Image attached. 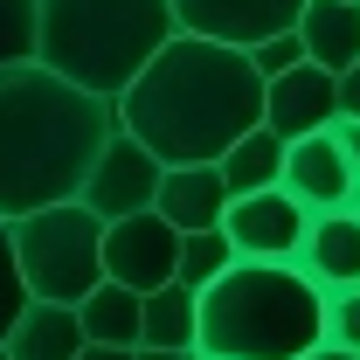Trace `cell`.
I'll return each mask as SVG.
<instances>
[{"label":"cell","mask_w":360,"mask_h":360,"mask_svg":"<svg viewBox=\"0 0 360 360\" xmlns=\"http://www.w3.org/2000/svg\"><path fill=\"white\" fill-rule=\"evenodd\" d=\"M111 111L118 132H132L160 167H215L243 132L264 125V77L243 49L174 35Z\"/></svg>","instance_id":"cell-1"},{"label":"cell","mask_w":360,"mask_h":360,"mask_svg":"<svg viewBox=\"0 0 360 360\" xmlns=\"http://www.w3.org/2000/svg\"><path fill=\"white\" fill-rule=\"evenodd\" d=\"M111 132L118 111L104 97L49 77L42 63H7L0 70V222L77 201Z\"/></svg>","instance_id":"cell-2"},{"label":"cell","mask_w":360,"mask_h":360,"mask_svg":"<svg viewBox=\"0 0 360 360\" xmlns=\"http://www.w3.org/2000/svg\"><path fill=\"white\" fill-rule=\"evenodd\" d=\"M326 340V298L291 264H229L194 291L201 360H298Z\"/></svg>","instance_id":"cell-3"},{"label":"cell","mask_w":360,"mask_h":360,"mask_svg":"<svg viewBox=\"0 0 360 360\" xmlns=\"http://www.w3.org/2000/svg\"><path fill=\"white\" fill-rule=\"evenodd\" d=\"M167 42H174L167 0H35V63L104 104H118Z\"/></svg>","instance_id":"cell-4"},{"label":"cell","mask_w":360,"mask_h":360,"mask_svg":"<svg viewBox=\"0 0 360 360\" xmlns=\"http://www.w3.org/2000/svg\"><path fill=\"white\" fill-rule=\"evenodd\" d=\"M7 243H14L21 291L42 305H77L90 284H104V222L84 201H56L7 222Z\"/></svg>","instance_id":"cell-5"},{"label":"cell","mask_w":360,"mask_h":360,"mask_svg":"<svg viewBox=\"0 0 360 360\" xmlns=\"http://www.w3.org/2000/svg\"><path fill=\"white\" fill-rule=\"evenodd\" d=\"M160 160L139 146L132 132H111L104 139V153L90 160L84 187H77V201H84L97 222H125V215H146L153 208V194H160Z\"/></svg>","instance_id":"cell-6"},{"label":"cell","mask_w":360,"mask_h":360,"mask_svg":"<svg viewBox=\"0 0 360 360\" xmlns=\"http://www.w3.org/2000/svg\"><path fill=\"white\" fill-rule=\"evenodd\" d=\"M305 208L284 194V187H264V194H243L222 208V243L236 264H291L298 243H305Z\"/></svg>","instance_id":"cell-7"},{"label":"cell","mask_w":360,"mask_h":360,"mask_svg":"<svg viewBox=\"0 0 360 360\" xmlns=\"http://www.w3.org/2000/svg\"><path fill=\"white\" fill-rule=\"evenodd\" d=\"M167 7H174V35H201L243 56L270 35H291L305 14V0H167Z\"/></svg>","instance_id":"cell-8"},{"label":"cell","mask_w":360,"mask_h":360,"mask_svg":"<svg viewBox=\"0 0 360 360\" xmlns=\"http://www.w3.org/2000/svg\"><path fill=\"white\" fill-rule=\"evenodd\" d=\"M174 257H180V229H167L153 208L125 215V222H104V284H125V291H160L174 284Z\"/></svg>","instance_id":"cell-9"},{"label":"cell","mask_w":360,"mask_h":360,"mask_svg":"<svg viewBox=\"0 0 360 360\" xmlns=\"http://www.w3.org/2000/svg\"><path fill=\"white\" fill-rule=\"evenodd\" d=\"M333 118H340V84L312 70V63H298V70H284V77H270L264 84V132L270 139H312V132H333Z\"/></svg>","instance_id":"cell-10"},{"label":"cell","mask_w":360,"mask_h":360,"mask_svg":"<svg viewBox=\"0 0 360 360\" xmlns=\"http://www.w3.org/2000/svg\"><path fill=\"white\" fill-rule=\"evenodd\" d=\"M277 187H284L305 215H340L347 194H354V167L340 160L333 132H312V139H291V146H284V174H277Z\"/></svg>","instance_id":"cell-11"},{"label":"cell","mask_w":360,"mask_h":360,"mask_svg":"<svg viewBox=\"0 0 360 360\" xmlns=\"http://www.w3.org/2000/svg\"><path fill=\"white\" fill-rule=\"evenodd\" d=\"M291 270H298L305 284H319V298L360 284V222L347 215V208H340V215H312L298 257H291Z\"/></svg>","instance_id":"cell-12"},{"label":"cell","mask_w":360,"mask_h":360,"mask_svg":"<svg viewBox=\"0 0 360 360\" xmlns=\"http://www.w3.org/2000/svg\"><path fill=\"white\" fill-rule=\"evenodd\" d=\"M291 35H298L312 70H326V77L354 70L360 63V0H305V14H298Z\"/></svg>","instance_id":"cell-13"},{"label":"cell","mask_w":360,"mask_h":360,"mask_svg":"<svg viewBox=\"0 0 360 360\" xmlns=\"http://www.w3.org/2000/svg\"><path fill=\"white\" fill-rule=\"evenodd\" d=\"M222 208H229V187L215 167H167L160 174V194H153V215L180 236L194 229H222Z\"/></svg>","instance_id":"cell-14"},{"label":"cell","mask_w":360,"mask_h":360,"mask_svg":"<svg viewBox=\"0 0 360 360\" xmlns=\"http://www.w3.org/2000/svg\"><path fill=\"white\" fill-rule=\"evenodd\" d=\"M0 347H7V360H77V354H84L77 305H42V298H28Z\"/></svg>","instance_id":"cell-15"},{"label":"cell","mask_w":360,"mask_h":360,"mask_svg":"<svg viewBox=\"0 0 360 360\" xmlns=\"http://www.w3.org/2000/svg\"><path fill=\"white\" fill-rule=\"evenodd\" d=\"M77 326H84V347H132L139 354V291L90 284L77 298Z\"/></svg>","instance_id":"cell-16"},{"label":"cell","mask_w":360,"mask_h":360,"mask_svg":"<svg viewBox=\"0 0 360 360\" xmlns=\"http://www.w3.org/2000/svg\"><path fill=\"white\" fill-rule=\"evenodd\" d=\"M215 174H222L229 201H243V194H264V187H277V174H284V139H270L264 125H257V132H243V139L222 153V160H215Z\"/></svg>","instance_id":"cell-17"},{"label":"cell","mask_w":360,"mask_h":360,"mask_svg":"<svg viewBox=\"0 0 360 360\" xmlns=\"http://www.w3.org/2000/svg\"><path fill=\"white\" fill-rule=\"evenodd\" d=\"M139 347H194V291L160 284L139 298Z\"/></svg>","instance_id":"cell-18"},{"label":"cell","mask_w":360,"mask_h":360,"mask_svg":"<svg viewBox=\"0 0 360 360\" xmlns=\"http://www.w3.org/2000/svg\"><path fill=\"white\" fill-rule=\"evenodd\" d=\"M236 264L222 243V229H194V236H180V257H174V284H187V291H201V284H215L222 270Z\"/></svg>","instance_id":"cell-19"},{"label":"cell","mask_w":360,"mask_h":360,"mask_svg":"<svg viewBox=\"0 0 360 360\" xmlns=\"http://www.w3.org/2000/svg\"><path fill=\"white\" fill-rule=\"evenodd\" d=\"M35 63V0H0V70Z\"/></svg>","instance_id":"cell-20"},{"label":"cell","mask_w":360,"mask_h":360,"mask_svg":"<svg viewBox=\"0 0 360 360\" xmlns=\"http://www.w3.org/2000/svg\"><path fill=\"white\" fill-rule=\"evenodd\" d=\"M326 340L347 347V354H360V284L326 291Z\"/></svg>","instance_id":"cell-21"},{"label":"cell","mask_w":360,"mask_h":360,"mask_svg":"<svg viewBox=\"0 0 360 360\" xmlns=\"http://www.w3.org/2000/svg\"><path fill=\"white\" fill-rule=\"evenodd\" d=\"M28 305V291H21V270H14V243H7V222H0V340H7V326L21 319Z\"/></svg>","instance_id":"cell-22"},{"label":"cell","mask_w":360,"mask_h":360,"mask_svg":"<svg viewBox=\"0 0 360 360\" xmlns=\"http://www.w3.org/2000/svg\"><path fill=\"white\" fill-rule=\"evenodd\" d=\"M298 63H305V49H298V35H270V42H257L250 49V70H257V77H284V70H298Z\"/></svg>","instance_id":"cell-23"},{"label":"cell","mask_w":360,"mask_h":360,"mask_svg":"<svg viewBox=\"0 0 360 360\" xmlns=\"http://www.w3.org/2000/svg\"><path fill=\"white\" fill-rule=\"evenodd\" d=\"M333 146H340V160L360 174V118H333Z\"/></svg>","instance_id":"cell-24"},{"label":"cell","mask_w":360,"mask_h":360,"mask_svg":"<svg viewBox=\"0 0 360 360\" xmlns=\"http://www.w3.org/2000/svg\"><path fill=\"white\" fill-rule=\"evenodd\" d=\"M333 84H340V118H360V63H354V70H340Z\"/></svg>","instance_id":"cell-25"},{"label":"cell","mask_w":360,"mask_h":360,"mask_svg":"<svg viewBox=\"0 0 360 360\" xmlns=\"http://www.w3.org/2000/svg\"><path fill=\"white\" fill-rule=\"evenodd\" d=\"M132 360H201V354H194V347H139Z\"/></svg>","instance_id":"cell-26"},{"label":"cell","mask_w":360,"mask_h":360,"mask_svg":"<svg viewBox=\"0 0 360 360\" xmlns=\"http://www.w3.org/2000/svg\"><path fill=\"white\" fill-rule=\"evenodd\" d=\"M298 360H360V354H347V347H333V340H319V347H305Z\"/></svg>","instance_id":"cell-27"},{"label":"cell","mask_w":360,"mask_h":360,"mask_svg":"<svg viewBox=\"0 0 360 360\" xmlns=\"http://www.w3.org/2000/svg\"><path fill=\"white\" fill-rule=\"evenodd\" d=\"M77 360H132V347H84Z\"/></svg>","instance_id":"cell-28"},{"label":"cell","mask_w":360,"mask_h":360,"mask_svg":"<svg viewBox=\"0 0 360 360\" xmlns=\"http://www.w3.org/2000/svg\"><path fill=\"white\" fill-rule=\"evenodd\" d=\"M347 215L360 222V174H354V194H347Z\"/></svg>","instance_id":"cell-29"},{"label":"cell","mask_w":360,"mask_h":360,"mask_svg":"<svg viewBox=\"0 0 360 360\" xmlns=\"http://www.w3.org/2000/svg\"><path fill=\"white\" fill-rule=\"evenodd\" d=\"M0 360H7V347H0Z\"/></svg>","instance_id":"cell-30"}]
</instances>
